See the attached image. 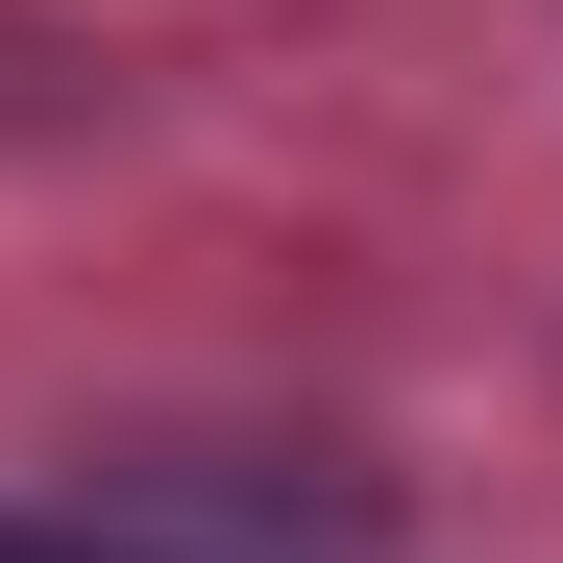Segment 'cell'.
Masks as SVG:
<instances>
[{"instance_id":"obj_1","label":"cell","mask_w":563,"mask_h":563,"mask_svg":"<svg viewBox=\"0 0 563 563\" xmlns=\"http://www.w3.org/2000/svg\"><path fill=\"white\" fill-rule=\"evenodd\" d=\"M0 563H197V539H99V515H0Z\"/></svg>"}]
</instances>
